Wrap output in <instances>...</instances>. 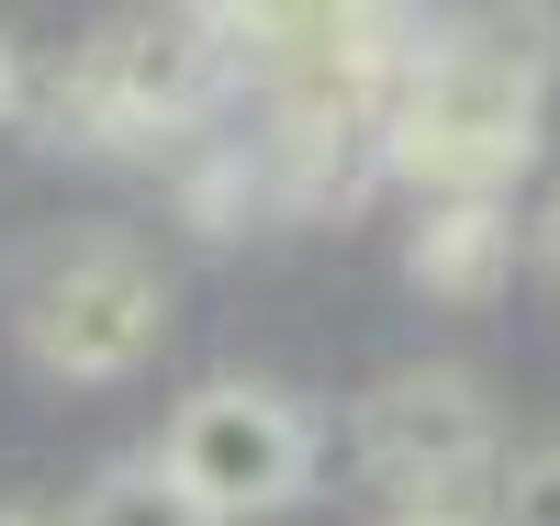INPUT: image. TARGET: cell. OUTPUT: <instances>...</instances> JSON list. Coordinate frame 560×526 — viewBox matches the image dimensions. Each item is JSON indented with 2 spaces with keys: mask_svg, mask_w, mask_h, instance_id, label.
Wrapping results in <instances>:
<instances>
[{
  "mask_svg": "<svg viewBox=\"0 0 560 526\" xmlns=\"http://www.w3.org/2000/svg\"><path fill=\"white\" fill-rule=\"evenodd\" d=\"M23 90H34V68L12 57V45H0V124H12V113H23Z\"/></svg>",
  "mask_w": 560,
  "mask_h": 526,
  "instance_id": "11",
  "label": "cell"
},
{
  "mask_svg": "<svg viewBox=\"0 0 560 526\" xmlns=\"http://www.w3.org/2000/svg\"><path fill=\"white\" fill-rule=\"evenodd\" d=\"M549 102V23H448L415 34V68L393 90V179L427 202H504L538 168Z\"/></svg>",
  "mask_w": 560,
  "mask_h": 526,
  "instance_id": "1",
  "label": "cell"
},
{
  "mask_svg": "<svg viewBox=\"0 0 560 526\" xmlns=\"http://www.w3.org/2000/svg\"><path fill=\"white\" fill-rule=\"evenodd\" d=\"M68 526H213L191 493L168 482V459L147 448V459H102L79 482V504H68Z\"/></svg>",
  "mask_w": 560,
  "mask_h": 526,
  "instance_id": "7",
  "label": "cell"
},
{
  "mask_svg": "<svg viewBox=\"0 0 560 526\" xmlns=\"http://www.w3.org/2000/svg\"><path fill=\"white\" fill-rule=\"evenodd\" d=\"M516 213L504 202H427V224L404 235V280L427 303H493L504 280H516Z\"/></svg>",
  "mask_w": 560,
  "mask_h": 526,
  "instance_id": "6",
  "label": "cell"
},
{
  "mask_svg": "<svg viewBox=\"0 0 560 526\" xmlns=\"http://www.w3.org/2000/svg\"><path fill=\"white\" fill-rule=\"evenodd\" d=\"M158 459H168V482L191 493L213 526L280 515L314 482V414L292 393H269V381H202V393H179Z\"/></svg>",
  "mask_w": 560,
  "mask_h": 526,
  "instance_id": "5",
  "label": "cell"
},
{
  "mask_svg": "<svg viewBox=\"0 0 560 526\" xmlns=\"http://www.w3.org/2000/svg\"><path fill=\"white\" fill-rule=\"evenodd\" d=\"M224 90H236V12H135L113 34H90L23 113H45L57 147L158 157V147H191L224 113Z\"/></svg>",
  "mask_w": 560,
  "mask_h": 526,
  "instance_id": "2",
  "label": "cell"
},
{
  "mask_svg": "<svg viewBox=\"0 0 560 526\" xmlns=\"http://www.w3.org/2000/svg\"><path fill=\"white\" fill-rule=\"evenodd\" d=\"M482 526H560V437H527V448L493 459Z\"/></svg>",
  "mask_w": 560,
  "mask_h": 526,
  "instance_id": "8",
  "label": "cell"
},
{
  "mask_svg": "<svg viewBox=\"0 0 560 526\" xmlns=\"http://www.w3.org/2000/svg\"><path fill=\"white\" fill-rule=\"evenodd\" d=\"M0 526H57V515H45V504H23V493H12V504H0Z\"/></svg>",
  "mask_w": 560,
  "mask_h": 526,
  "instance_id": "12",
  "label": "cell"
},
{
  "mask_svg": "<svg viewBox=\"0 0 560 526\" xmlns=\"http://www.w3.org/2000/svg\"><path fill=\"white\" fill-rule=\"evenodd\" d=\"M12 337L45 381L113 393L168 337V280L124 224H68L45 247H23V269H12Z\"/></svg>",
  "mask_w": 560,
  "mask_h": 526,
  "instance_id": "3",
  "label": "cell"
},
{
  "mask_svg": "<svg viewBox=\"0 0 560 526\" xmlns=\"http://www.w3.org/2000/svg\"><path fill=\"white\" fill-rule=\"evenodd\" d=\"M527 258H538V269H549V280H560V179H549V202H538V213H527Z\"/></svg>",
  "mask_w": 560,
  "mask_h": 526,
  "instance_id": "9",
  "label": "cell"
},
{
  "mask_svg": "<svg viewBox=\"0 0 560 526\" xmlns=\"http://www.w3.org/2000/svg\"><path fill=\"white\" fill-rule=\"evenodd\" d=\"M348 448L393 504H471V515H482L493 459H504L493 448V393L448 359H415L393 381H370L359 414H348Z\"/></svg>",
  "mask_w": 560,
  "mask_h": 526,
  "instance_id": "4",
  "label": "cell"
},
{
  "mask_svg": "<svg viewBox=\"0 0 560 526\" xmlns=\"http://www.w3.org/2000/svg\"><path fill=\"white\" fill-rule=\"evenodd\" d=\"M382 526H482V515H471V504H393Z\"/></svg>",
  "mask_w": 560,
  "mask_h": 526,
  "instance_id": "10",
  "label": "cell"
}]
</instances>
